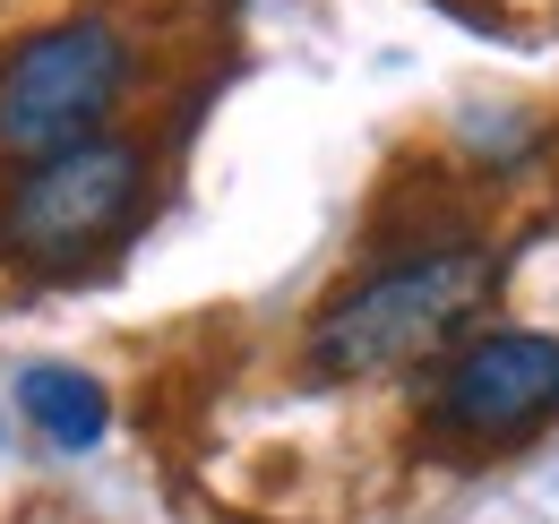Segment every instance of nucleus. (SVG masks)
Returning <instances> with one entry per match:
<instances>
[{"label":"nucleus","instance_id":"f03ea898","mask_svg":"<svg viewBox=\"0 0 559 524\" xmlns=\"http://www.w3.org/2000/svg\"><path fill=\"white\" fill-rule=\"evenodd\" d=\"M121 95H130V44L104 17H70V26L26 35L0 61V164L35 172L86 138H104Z\"/></svg>","mask_w":559,"mask_h":524},{"label":"nucleus","instance_id":"20e7f679","mask_svg":"<svg viewBox=\"0 0 559 524\" xmlns=\"http://www.w3.org/2000/svg\"><path fill=\"white\" fill-rule=\"evenodd\" d=\"M551 413H559V335L534 327L474 335L439 379V421L456 439H525Z\"/></svg>","mask_w":559,"mask_h":524},{"label":"nucleus","instance_id":"7ed1b4c3","mask_svg":"<svg viewBox=\"0 0 559 524\" xmlns=\"http://www.w3.org/2000/svg\"><path fill=\"white\" fill-rule=\"evenodd\" d=\"M139 198H146V146L104 130V138H86V146H70V155H52V164L9 181V198H0V250L17 266H44V275L86 266L104 241L130 233Z\"/></svg>","mask_w":559,"mask_h":524},{"label":"nucleus","instance_id":"39448f33","mask_svg":"<svg viewBox=\"0 0 559 524\" xmlns=\"http://www.w3.org/2000/svg\"><path fill=\"white\" fill-rule=\"evenodd\" d=\"M17 413H26L52 448H70V456L112 430V395L95 388L86 370H70V361H35V370L17 379Z\"/></svg>","mask_w":559,"mask_h":524},{"label":"nucleus","instance_id":"f257e3e1","mask_svg":"<svg viewBox=\"0 0 559 524\" xmlns=\"http://www.w3.org/2000/svg\"><path fill=\"white\" fill-rule=\"evenodd\" d=\"M499 284V259L474 241H448V250H414V259L379 266L370 284H353L345 301L310 327V370L319 379H370V370H396L430 344L465 327Z\"/></svg>","mask_w":559,"mask_h":524}]
</instances>
